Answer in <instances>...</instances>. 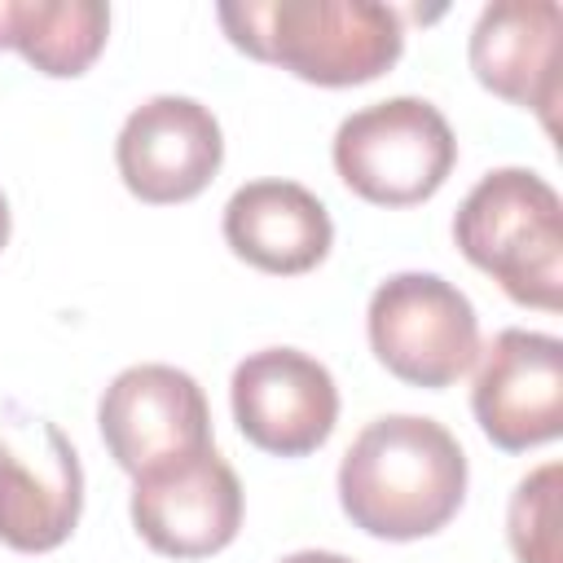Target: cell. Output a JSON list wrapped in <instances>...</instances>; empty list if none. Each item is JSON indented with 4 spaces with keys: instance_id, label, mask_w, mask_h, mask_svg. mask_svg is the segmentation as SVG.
I'll return each instance as SVG.
<instances>
[{
    "instance_id": "cell-1",
    "label": "cell",
    "mask_w": 563,
    "mask_h": 563,
    "mask_svg": "<svg viewBox=\"0 0 563 563\" xmlns=\"http://www.w3.org/2000/svg\"><path fill=\"white\" fill-rule=\"evenodd\" d=\"M466 497L457 435L422 413H383L356 431L339 462V506L352 528L378 541L440 532Z\"/></svg>"
},
{
    "instance_id": "cell-2",
    "label": "cell",
    "mask_w": 563,
    "mask_h": 563,
    "mask_svg": "<svg viewBox=\"0 0 563 563\" xmlns=\"http://www.w3.org/2000/svg\"><path fill=\"white\" fill-rule=\"evenodd\" d=\"M216 18L242 53L321 88L369 84L405 53L400 13L378 0H246Z\"/></svg>"
},
{
    "instance_id": "cell-3",
    "label": "cell",
    "mask_w": 563,
    "mask_h": 563,
    "mask_svg": "<svg viewBox=\"0 0 563 563\" xmlns=\"http://www.w3.org/2000/svg\"><path fill=\"white\" fill-rule=\"evenodd\" d=\"M457 251L515 303L559 312L563 303V198L528 167H497L453 216Z\"/></svg>"
},
{
    "instance_id": "cell-4",
    "label": "cell",
    "mask_w": 563,
    "mask_h": 563,
    "mask_svg": "<svg viewBox=\"0 0 563 563\" xmlns=\"http://www.w3.org/2000/svg\"><path fill=\"white\" fill-rule=\"evenodd\" d=\"M330 158L356 198L374 207H413L449 180L457 141L431 101L387 97L339 123Z\"/></svg>"
},
{
    "instance_id": "cell-5",
    "label": "cell",
    "mask_w": 563,
    "mask_h": 563,
    "mask_svg": "<svg viewBox=\"0 0 563 563\" xmlns=\"http://www.w3.org/2000/svg\"><path fill=\"white\" fill-rule=\"evenodd\" d=\"M365 334L400 383L449 387L479 361V317L471 299L435 273H391L374 286Z\"/></svg>"
},
{
    "instance_id": "cell-6",
    "label": "cell",
    "mask_w": 563,
    "mask_h": 563,
    "mask_svg": "<svg viewBox=\"0 0 563 563\" xmlns=\"http://www.w3.org/2000/svg\"><path fill=\"white\" fill-rule=\"evenodd\" d=\"M132 479V528L154 554L207 559L242 528V484L216 444L176 453Z\"/></svg>"
},
{
    "instance_id": "cell-7",
    "label": "cell",
    "mask_w": 563,
    "mask_h": 563,
    "mask_svg": "<svg viewBox=\"0 0 563 563\" xmlns=\"http://www.w3.org/2000/svg\"><path fill=\"white\" fill-rule=\"evenodd\" d=\"M229 405L238 431L273 457L321 449L339 422L334 374L299 347H260L242 356L229 378Z\"/></svg>"
},
{
    "instance_id": "cell-8",
    "label": "cell",
    "mask_w": 563,
    "mask_h": 563,
    "mask_svg": "<svg viewBox=\"0 0 563 563\" xmlns=\"http://www.w3.org/2000/svg\"><path fill=\"white\" fill-rule=\"evenodd\" d=\"M114 163L128 194L141 202H189L216 180L224 163V132L202 101L158 92L123 119Z\"/></svg>"
},
{
    "instance_id": "cell-9",
    "label": "cell",
    "mask_w": 563,
    "mask_h": 563,
    "mask_svg": "<svg viewBox=\"0 0 563 563\" xmlns=\"http://www.w3.org/2000/svg\"><path fill=\"white\" fill-rule=\"evenodd\" d=\"M471 413L479 431L523 453L559 440L563 431V343L541 330H501L484 352L471 387Z\"/></svg>"
},
{
    "instance_id": "cell-10",
    "label": "cell",
    "mask_w": 563,
    "mask_h": 563,
    "mask_svg": "<svg viewBox=\"0 0 563 563\" xmlns=\"http://www.w3.org/2000/svg\"><path fill=\"white\" fill-rule=\"evenodd\" d=\"M97 427L106 453L128 475L211 444V409L198 378L158 361L128 365L110 378L97 405Z\"/></svg>"
},
{
    "instance_id": "cell-11",
    "label": "cell",
    "mask_w": 563,
    "mask_h": 563,
    "mask_svg": "<svg viewBox=\"0 0 563 563\" xmlns=\"http://www.w3.org/2000/svg\"><path fill=\"white\" fill-rule=\"evenodd\" d=\"M84 510V466L57 422L0 435V541L22 554L57 550Z\"/></svg>"
},
{
    "instance_id": "cell-12",
    "label": "cell",
    "mask_w": 563,
    "mask_h": 563,
    "mask_svg": "<svg viewBox=\"0 0 563 563\" xmlns=\"http://www.w3.org/2000/svg\"><path fill=\"white\" fill-rule=\"evenodd\" d=\"M559 26L554 0H493L471 26L475 79L493 97L537 110L545 132H554L559 106Z\"/></svg>"
},
{
    "instance_id": "cell-13",
    "label": "cell",
    "mask_w": 563,
    "mask_h": 563,
    "mask_svg": "<svg viewBox=\"0 0 563 563\" xmlns=\"http://www.w3.org/2000/svg\"><path fill=\"white\" fill-rule=\"evenodd\" d=\"M224 242L251 268L295 277L330 255L334 224L325 202L299 180H251L224 202Z\"/></svg>"
},
{
    "instance_id": "cell-14",
    "label": "cell",
    "mask_w": 563,
    "mask_h": 563,
    "mask_svg": "<svg viewBox=\"0 0 563 563\" xmlns=\"http://www.w3.org/2000/svg\"><path fill=\"white\" fill-rule=\"evenodd\" d=\"M110 35L101 0H0V48H18L40 75H84Z\"/></svg>"
},
{
    "instance_id": "cell-15",
    "label": "cell",
    "mask_w": 563,
    "mask_h": 563,
    "mask_svg": "<svg viewBox=\"0 0 563 563\" xmlns=\"http://www.w3.org/2000/svg\"><path fill=\"white\" fill-rule=\"evenodd\" d=\"M554 510H559V462H545L519 479L506 510V537L519 563H559Z\"/></svg>"
},
{
    "instance_id": "cell-16",
    "label": "cell",
    "mask_w": 563,
    "mask_h": 563,
    "mask_svg": "<svg viewBox=\"0 0 563 563\" xmlns=\"http://www.w3.org/2000/svg\"><path fill=\"white\" fill-rule=\"evenodd\" d=\"M282 563H352V559L347 554H334V550H295Z\"/></svg>"
},
{
    "instance_id": "cell-17",
    "label": "cell",
    "mask_w": 563,
    "mask_h": 563,
    "mask_svg": "<svg viewBox=\"0 0 563 563\" xmlns=\"http://www.w3.org/2000/svg\"><path fill=\"white\" fill-rule=\"evenodd\" d=\"M4 242H9V202L0 194V251H4Z\"/></svg>"
}]
</instances>
